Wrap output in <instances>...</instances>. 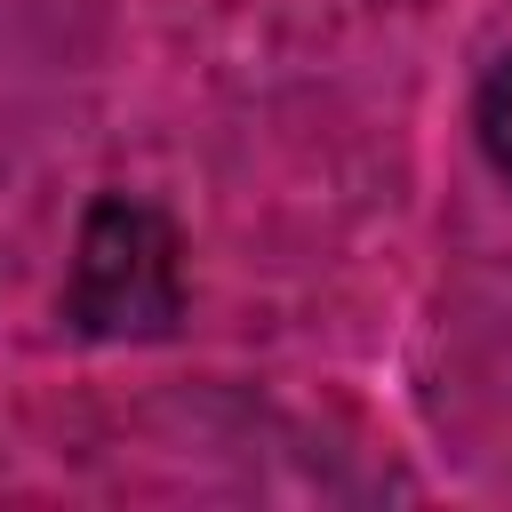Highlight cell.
<instances>
[{
    "label": "cell",
    "mask_w": 512,
    "mask_h": 512,
    "mask_svg": "<svg viewBox=\"0 0 512 512\" xmlns=\"http://www.w3.org/2000/svg\"><path fill=\"white\" fill-rule=\"evenodd\" d=\"M56 312L72 320V336H96V344L168 336L184 320V232H176V216L144 192H96L80 232H72Z\"/></svg>",
    "instance_id": "6da1fadb"
},
{
    "label": "cell",
    "mask_w": 512,
    "mask_h": 512,
    "mask_svg": "<svg viewBox=\"0 0 512 512\" xmlns=\"http://www.w3.org/2000/svg\"><path fill=\"white\" fill-rule=\"evenodd\" d=\"M472 144H480V160H488V176L512 192V48L480 72V88H472Z\"/></svg>",
    "instance_id": "7a4b0ae2"
}]
</instances>
